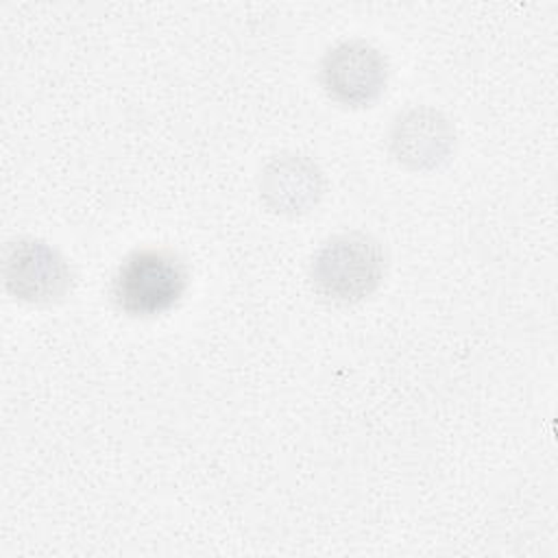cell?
<instances>
[{
    "instance_id": "1",
    "label": "cell",
    "mask_w": 558,
    "mask_h": 558,
    "mask_svg": "<svg viewBox=\"0 0 558 558\" xmlns=\"http://www.w3.org/2000/svg\"><path fill=\"white\" fill-rule=\"evenodd\" d=\"M187 281V264L174 248H135L116 268L111 301L129 318H155L181 303Z\"/></svg>"
},
{
    "instance_id": "2",
    "label": "cell",
    "mask_w": 558,
    "mask_h": 558,
    "mask_svg": "<svg viewBox=\"0 0 558 558\" xmlns=\"http://www.w3.org/2000/svg\"><path fill=\"white\" fill-rule=\"evenodd\" d=\"M386 253L364 231H344L327 238L312 257L314 290L333 303H357L384 281Z\"/></svg>"
},
{
    "instance_id": "3",
    "label": "cell",
    "mask_w": 558,
    "mask_h": 558,
    "mask_svg": "<svg viewBox=\"0 0 558 558\" xmlns=\"http://www.w3.org/2000/svg\"><path fill=\"white\" fill-rule=\"evenodd\" d=\"M2 279L7 292L31 305H52L63 301L74 283L70 262L39 238H17L2 255Z\"/></svg>"
},
{
    "instance_id": "4",
    "label": "cell",
    "mask_w": 558,
    "mask_h": 558,
    "mask_svg": "<svg viewBox=\"0 0 558 558\" xmlns=\"http://www.w3.org/2000/svg\"><path fill=\"white\" fill-rule=\"evenodd\" d=\"M386 54L366 39H344L331 46L320 61V85L342 107H368L388 83Z\"/></svg>"
},
{
    "instance_id": "5",
    "label": "cell",
    "mask_w": 558,
    "mask_h": 558,
    "mask_svg": "<svg viewBox=\"0 0 558 558\" xmlns=\"http://www.w3.org/2000/svg\"><path fill=\"white\" fill-rule=\"evenodd\" d=\"M388 146L392 157L405 168L434 170L451 157L456 129L442 111L429 105H414L395 118Z\"/></svg>"
},
{
    "instance_id": "6",
    "label": "cell",
    "mask_w": 558,
    "mask_h": 558,
    "mask_svg": "<svg viewBox=\"0 0 558 558\" xmlns=\"http://www.w3.org/2000/svg\"><path fill=\"white\" fill-rule=\"evenodd\" d=\"M262 203L281 216H299L316 207L323 196L325 179L314 159L301 153L270 157L259 172Z\"/></svg>"
}]
</instances>
